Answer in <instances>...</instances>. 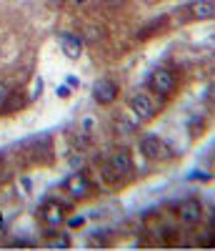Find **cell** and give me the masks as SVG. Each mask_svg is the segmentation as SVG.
I'll return each instance as SVG.
<instances>
[{
    "label": "cell",
    "mask_w": 215,
    "mask_h": 251,
    "mask_svg": "<svg viewBox=\"0 0 215 251\" xmlns=\"http://www.w3.org/2000/svg\"><path fill=\"white\" fill-rule=\"evenodd\" d=\"M8 96H10V91H8V86H5V83H0V106H3V103L8 100Z\"/></svg>",
    "instance_id": "cell-13"
},
{
    "label": "cell",
    "mask_w": 215,
    "mask_h": 251,
    "mask_svg": "<svg viewBox=\"0 0 215 251\" xmlns=\"http://www.w3.org/2000/svg\"><path fill=\"white\" fill-rule=\"evenodd\" d=\"M48 246H50V249H68V246H70V239H68V236H60V239H53Z\"/></svg>",
    "instance_id": "cell-12"
},
{
    "label": "cell",
    "mask_w": 215,
    "mask_h": 251,
    "mask_svg": "<svg viewBox=\"0 0 215 251\" xmlns=\"http://www.w3.org/2000/svg\"><path fill=\"white\" fill-rule=\"evenodd\" d=\"M58 46H60L63 55L73 58V60L80 58V53H83V40L78 35H73V33H60L58 35Z\"/></svg>",
    "instance_id": "cell-5"
},
{
    "label": "cell",
    "mask_w": 215,
    "mask_h": 251,
    "mask_svg": "<svg viewBox=\"0 0 215 251\" xmlns=\"http://www.w3.org/2000/svg\"><path fill=\"white\" fill-rule=\"evenodd\" d=\"M0 228H3V214H0Z\"/></svg>",
    "instance_id": "cell-16"
},
{
    "label": "cell",
    "mask_w": 215,
    "mask_h": 251,
    "mask_svg": "<svg viewBox=\"0 0 215 251\" xmlns=\"http://www.w3.org/2000/svg\"><path fill=\"white\" fill-rule=\"evenodd\" d=\"M65 83H68V86H73V88H78V86H80V80H78L75 75H65Z\"/></svg>",
    "instance_id": "cell-15"
},
{
    "label": "cell",
    "mask_w": 215,
    "mask_h": 251,
    "mask_svg": "<svg viewBox=\"0 0 215 251\" xmlns=\"http://www.w3.org/2000/svg\"><path fill=\"white\" fill-rule=\"evenodd\" d=\"M65 186H68L70 196H75V199L88 196V191H90V183H88V178H85L83 174H75V176H70V181H68Z\"/></svg>",
    "instance_id": "cell-8"
},
{
    "label": "cell",
    "mask_w": 215,
    "mask_h": 251,
    "mask_svg": "<svg viewBox=\"0 0 215 251\" xmlns=\"http://www.w3.org/2000/svg\"><path fill=\"white\" fill-rule=\"evenodd\" d=\"M190 13L198 20H210L215 15V5H213V0H195V3L190 5Z\"/></svg>",
    "instance_id": "cell-9"
},
{
    "label": "cell",
    "mask_w": 215,
    "mask_h": 251,
    "mask_svg": "<svg viewBox=\"0 0 215 251\" xmlns=\"http://www.w3.org/2000/svg\"><path fill=\"white\" fill-rule=\"evenodd\" d=\"M140 153H143L145 158H158V156H168L170 151H168V146L163 143L160 136L148 133V136L140 138Z\"/></svg>",
    "instance_id": "cell-2"
},
{
    "label": "cell",
    "mask_w": 215,
    "mask_h": 251,
    "mask_svg": "<svg viewBox=\"0 0 215 251\" xmlns=\"http://www.w3.org/2000/svg\"><path fill=\"white\" fill-rule=\"evenodd\" d=\"M110 166H113V171H118V174H130L133 171V158H130V153L128 151H115L113 156H110Z\"/></svg>",
    "instance_id": "cell-7"
},
{
    "label": "cell",
    "mask_w": 215,
    "mask_h": 251,
    "mask_svg": "<svg viewBox=\"0 0 215 251\" xmlns=\"http://www.w3.org/2000/svg\"><path fill=\"white\" fill-rule=\"evenodd\" d=\"M75 3H85V0H75Z\"/></svg>",
    "instance_id": "cell-17"
},
{
    "label": "cell",
    "mask_w": 215,
    "mask_h": 251,
    "mask_svg": "<svg viewBox=\"0 0 215 251\" xmlns=\"http://www.w3.org/2000/svg\"><path fill=\"white\" fill-rule=\"evenodd\" d=\"M43 219H45L48 226L58 228L63 224V208H60V203H48L45 208H43Z\"/></svg>",
    "instance_id": "cell-10"
},
{
    "label": "cell",
    "mask_w": 215,
    "mask_h": 251,
    "mask_svg": "<svg viewBox=\"0 0 215 251\" xmlns=\"http://www.w3.org/2000/svg\"><path fill=\"white\" fill-rule=\"evenodd\" d=\"M103 28H98V25H88V28H85V38H88L90 40V43H93V40H100L103 35Z\"/></svg>",
    "instance_id": "cell-11"
},
{
    "label": "cell",
    "mask_w": 215,
    "mask_h": 251,
    "mask_svg": "<svg viewBox=\"0 0 215 251\" xmlns=\"http://www.w3.org/2000/svg\"><path fill=\"white\" fill-rule=\"evenodd\" d=\"M118 96V86L110 80V78H100L95 80V86H93V98L100 103V106H108V103H113Z\"/></svg>",
    "instance_id": "cell-3"
},
{
    "label": "cell",
    "mask_w": 215,
    "mask_h": 251,
    "mask_svg": "<svg viewBox=\"0 0 215 251\" xmlns=\"http://www.w3.org/2000/svg\"><path fill=\"white\" fill-rule=\"evenodd\" d=\"M178 216L183 219V224H190V226L198 224L200 221V203L195 199H185L178 208Z\"/></svg>",
    "instance_id": "cell-6"
},
{
    "label": "cell",
    "mask_w": 215,
    "mask_h": 251,
    "mask_svg": "<svg viewBox=\"0 0 215 251\" xmlns=\"http://www.w3.org/2000/svg\"><path fill=\"white\" fill-rule=\"evenodd\" d=\"M83 224H85V219H83V216H75V219H70V221H68V226H70V228H78V226H83Z\"/></svg>",
    "instance_id": "cell-14"
},
{
    "label": "cell",
    "mask_w": 215,
    "mask_h": 251,
    "mask_svg": "<svg viewBox=\"0 0 215 251\" xmlns=\"http://www.w3.org/2000/svg\"><path fill=\"white\" fill-rule=\"evenodd\" d=\"M128 106H130L133 116H138L140 121H148L150 116H153V100H150V96L145 93H135L128 98Z\"/></svg>",
    "instance_id": "cell-4"
},
{
    "label": "cell",
    "mask_w": 215,
    "mask_h": 251,
    "mask_svg": "<svg viewBox=\"0 0 215 251\" xmlns=\"http://www.w3.org/2000/svg\"><path fill=\"white\" fill-rule=\"evenodd\" d=\"M150 88H153L158 96H170L175 88V75L168 68H155L153 75H150Z\"/></svg>",
    "instance_id": "cell-1"
}]
</instances>
